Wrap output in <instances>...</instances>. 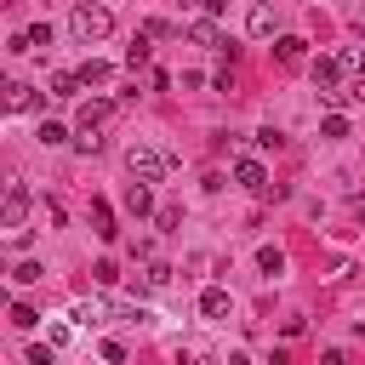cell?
Listing matches in <instances>:
<instances>
[{"mask_svg":"<svg viewBox=\"0 0 365 365\" xmlns=\"http://www.w3.org/2000/svg\"><path fill=\"white\" fill-rule=\"evenodd\" d=\"M125 165H131V177H143V182H160V177H165V171H171V154H165V148H154V143H143V137H137V143H131V148H125Z\"/></svg>","mask_w":365,"mask_h":365,"instance_id":"1","label":"cell"},{"mask_svg":"<svg viewBox=\"0 0 365 365\" xmlns=\"http://www.w3.org/2000/svg\"><path fill=\"white\" fill-rule=\"evenodd\" d=\"M74 34H80V40H108V34H114V11L97 6V0H80V6H74Z\"/></svg>","mask_w":365,"mask_h":365,"instance_id":"2","label":"cell"},{"mask_svg":"<svg viewBox=\"0 0 365 365\" xmlns=\"http://www.w3.org/2000/svg\"><path fill=\"white\" fill-rule=\"evenodd\" d=\"M6 228H23V217H29V188L23 182H6Z\"/></svg>","mask_w":365,"mask_h":365,"instance_id":"3","label":"cell"},{"mask_svg":"<svg viewBox=\"0 0 365 365\" xmlns=\"http://www.w3.org/2000/svg\"><path fill=\"white\" fill-rule=\"evenodd\" d=\"M108 114H114V103H108V97H91V103H80V114H74V120H80V131H103V120H108Z\"/></svg>","mask_w":365,"mask_h":365,"instance_id":"4","label":"cell"},{"mask_svg":"<svg viewBox=\"0 0 365 365\" xmlns=\"http://www.w3.org/2000/svg\"><path fill=\"white\" fill-rule=\"evenodd\" d=\"M234 182H245V188H257V194H262V188H268V165L245 154V160H234Z\"/></svg>","mask_w":365,"mask_h":365,"instance_id":"5","label":"cell"},{"mask_svg":"<svg viewBox=\"0 0 365 365\" xmlns=\"http://www.w3.org/2000/svg\"><path fill=\"white\" fill-rule=\"evenodd\" d=\"M228 308H234V297H228L222 285H205V291H200V314H205V319H228Z\"/></svg>","mask_w":365,"mask_h":365,"instance_id":"6","label":"cell"},{"mask_svg":"<svg viewBox=\"0 0 365 365\" xmlns=\"http://www.w3.org/2000/svg\"><path fill=\"white\" fill-rule=\"evenodd\" d=\"M188 40L205 46V51H222V29H217L211 17H194V23H188Z\"/></svg>","mask_w":365,"mask_h":365,"instance_id":"7","label":"cell"},{"mask_svg":"<svg viewBox=\"0 0 365 365\" xmlns=\"http://www.w3.org/2000/svg\"><path fill=\"white\" fill-rule=\"evenodd\" d=\"M274 57H279L285 68H297V63L308 57V40H302V34H279V40H274Z\"/></svg>","mask_w":365,"mask_h":365,"instance_id":"8","label":"cell"},{"mask_svg":"<svg viewBox=\"0 0 365 365\" xmlns=\"http://www.w3.org/2000/svg\"><path fill=\"white\" fill-rule=\"evenodd\" d=\"M125 211H131V217H148V211H154V200H148V182H143V177H131V182H125Z\"/></svg>","mask_w":365,"mask_h":365,"instance_id":"9","label":"cell"},{"mask_svg":"<svg viewBox=\"0 0 365 365\" xmlns=\"http://www.w3.org/2000/svg\"><path fill=\"white\" fill-rule=\"evenodd\" d=\"M91 234H97V240H114V234H120V228H114L108 200H91Z\"/></svg>","mask_w":365,"mask_h":365,"instance_id":"10","label":"cell"},{"mask_svg":"<svg viewBox=\"0 0 365 365\" xmlns=\"http://www.w3.org/2000/svg\"><path fill=\"white\" fill-rule=\"evenodd\" d=\"M0 91H6V108H11V114H23V108H34V91H29L23 80H6Z\"/></svg>","mask_w":365,"mask_h":365,"instance_id":"11","label":"cell"},{"mask_svg":"<svg viewBox=\"0 0 365 365\" xmlns=\"http://www.w3.org/2000/svg\"><path fill=\"white\" fill-rule=\"evenodd\" d=\"M245 29H251L257 40H268V34H274V6H251V23H245Z\"/></svg>","mask_w":365,"mask_h":365,"instance_id":"12","label":"cell"},{"mask_svg":"<svg viewBox=\"0 0 365 365\" xmlns=\"http://www.w3.org/2000/svg\"><path fill=\"white\" fill-rule=\"evenodd\" d=\"M336 74H342V63H336V57H319V63H314V86H319V91H331V86H336Z\"/></svg>","mask_w":365,"mask_h":365,"instance_id":"13","label":"cell"},{"mask_svg":"<svg viewBox=\"0 0 365 365\" xmlns=\"http://www.w3.org/2000/svg\"><path fill=\"white\" fill-rule=\"evenodd\" d=\"M257 268L262 274H285V251L279 245H257Z\"/></svg>","mask_w":365,"mask_h":365,"instance_id":"14","label":"cell"},{"mask_svg":"<svg viewBox=\"0 0 365 365\" xmlns=\"http://www.w3.org/2000/svg\"><path fill=\"white\" fill-rule=\"evenodd\" d=\"M80 86H86V80H80V68H74V74H68V68H57V74H51V91H57V97H74Z\"/></svg>","mask_w":365,"mask_h":365,"instance_id":"15","label":"cell"},{"mask_svg":"<svg viewBox=\"0 0 365 365\" xmlns=\"http://www.w3.org/2000/svg\"><path fill=\"white\" fill-rule=\"evenodd\" d=\"M125 68L137 74V68H148V34H137L131 40V51H125Z\"/></svg>","mask_w":365,"mask_h":365,"instance_id":"16","label":"cell"},{"mask_svg":"<svg viewBox=\"0 0 365 365\" xmlns=\"http://www.w3.org/2000/svg\"><path fill=\"white\" fill-rule=\"evenodd\" d=\"M319 137H348V114H336V108H331V114L319 120Z\"/></svg>","mask_w":365,"mask_h":365,"instance_id":"17","label":"cell"},{"mask_svg":"<svg viewBox=\"0 0 365 365\" xmlns=\"http://www.w3.org/2000/svg\"><path fill=\"white\" fill-rule=\"evenodd\" d=\"M11 325H17V331H34V325H40V314H34L29 302H11Z\"/></svg>","mask_w":365,"mask_h":365,"instance_id":"18","label":"cell"},{"mask_svg":"<svg viewBox=\"0 0 365 365\" xmlns=\"http://www.w3.org/2000/svg\"><path fill=\"white\" fill-rule=\"evenodd\" d=\"M29 34V51H46L51 46V23H34V29H23Z\"/></svg>","mask_w":365,"mask_h":365,"instance_id":"19","label":"cell"},{"mask_svg":"<svg viewBox=\"0 0 365 365\" xmlns=\"http://www.w3.org/2000/svg\"><path fill=\"white\" fill-rule=\"evenodd\" d=\"M143 285H154V291L171 285V268H165V262H148V268H143Z\"/></svg>","mask_w":365,"mask_h":365,"instance_id":"20","label":"cell"},{"mask_svg":"<svg viewBox=\"0 0 365 365\" xmlns=\"http://www.w3.org/2000/svg\"><path fill=\"white\" fill-rule=\"evenodd\" d=\"M80 80H86V86H103V80H108V63H97V57H91V63L80 68Z\"/></svg>","mask_w":365,"mask_h":365,"instance_id":"21","label":"cell"},{"mask_svg":"<svg viewBox=\"0 0 365 365\" xmlns=\"http://www.w3.org/2000/svg\"><path fill=\"white\" fill-rule=\"evenodd\" d=\"M63 137H68V131H63L57 120H40V143H46V148H51V143H63Z\"/></svg>","mask_w":365,"mask_h":365,"instance_id":"22","label":"cell"},{"mask_svg":"<svg viewBox=\"0 0 365 365\" xmlns=\"http://www.w3.org/2000/svg\"><path fill=\"white\" fill-rule=\"evenodd\" d=\"M11 279H17V285H34V279H40V262H17Z\"/></svg>","mask_w":365,"mask_h":365,"instance_id":"23","label":"cell"},{"mask_svg":"<svg viewBox=\"0 0 365 365\" xmlns=\"http://www.w3.org/2000/svg\"><path fill=\"white\" fill-rule=\"evenodd\" d=\"M91 279H97V285H103V291H108V285H114V279H120V268H114V262H97V268H91Z\"/></svg>","mask_w":365,"mask_h":365,"instance_id":"24","label":"cell"},{"mask_svg":"<svg viewBox=\"0 0 365 365\" xmlns=\"http://www.w3.org/2000/svg\"><path fill=\"white\" fill-rule=\"evenodd\" d=\"M336 63H342V68H348V74H365V51H354V46H348V51H342V57H336Z\"/></svg>","mask_w":365,"mask_h":365,"instance_id":"25","label":"cell"},{"mask_svg":"<svg viewBox=\"0 0 365 365\" xmlns=\"http://www.w3.org/2000/svg\"><path fill=\"white\" fill-rule=\"evenodd\" d=\"M143 34H154V40H165V34H171V23H165V17H148V23H143Z\"/></svg>","mask_w":365,"mask_h":365,"instance_id":"26","label":"cell"},{"mask_svg":"<svg viewBox=\"0 0 365 365\" xmlns=\"http://www.w3.org/2000/svg\"><path fill=\"white\" fill-rule=\"evenodd\" d=\"M177 217H182L177 205H160V211H154V222H160V228H177Z\"/></svg>","mask_w":365,"mask_h":365,"instance_id":"27","label":"cell"},{"mask_svg":"<svg viewBox=\"0 0 365 365\" xmlns=\"http://www.w3.org/2000/svg\"><path fill=\"white\" fill-rule=\"evenodd\" d=\"M103 359L108 365H125V342H103Z\"/></svg>","mask_w":365,"mask_h":365,"instance_id":"28","label":"cell"},{"mask_svg":"<svg viewBox=\"0 0 365 365\" xmlns=\"http://www.w3.org/2000/svg\"><path fill=\"white\" fill-rule=\"evenodd\" d=\"M188 6H194L200 17H217V11H222V0H188Z\"/></svg>","mask_w":365,"mask_h":365,"instance_id":"29","label":"cell"},{"mask_svg":"<svg viewBox=\"0 0 365 365\" xmlns=\"http://www.w3.org/2000/svg\"><path fill=\"white\" fill-rule=\"evenodd\" d=\"M319 365H348V354H342V348H325V354H319Z\"/></svg>","mask_w":365,"mask_h":365,"instance_id":"30","label":"cell"},{"mask_svg":"<svg viewBox=\"0 0 365 365\" xmlns=\"http://www.w3.org/2000/svg\"><path fill=\"white\" fill-rule=\"evenodd\" d=\"M354 103H359V108H365V80H359V86H354Z\"/></svg>","mask_w":365,"mask_h":365,"instance_id":"31","label":"cell"},{"mask_svg":"<svg viewBox=\"0 0 365 365\" xmlns=\"http://www.w3.org/2000/svg\"><path fill=\"white\" fill-rule=\"evenodd\" d=\"M228 365H251V359H245V354H228Z\"/></svg>","mask_w":365,"mask_h":365,"instance_id":"32","label":"cell"}]
</instances>
